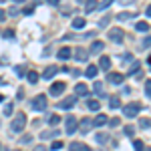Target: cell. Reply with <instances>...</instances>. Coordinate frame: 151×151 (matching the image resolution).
<instances>
[{
  "mask_svg": "<svg viewBox=\"0 0 151 151\" xmlns=\"http://www.w3.org/2000/svg\"><path fill=\"white\" fill-rule=\"evenodd\" d=\"M133 147H135V151H143V149H145V145H143V141H141V139L133 141Z\"/></svg>",
  "mask_w": 151,
  "mask_h": 151,
  "instance_id": "28",
  "label": "cell"
},
{
  "mask_svg": "<svg viewBox=\"0 0 151 151\" xmlns=\"http://www.w3.org/2000/svg\"><path fill=\"white\" fill-rule=\"evenodd\" d=\"M4 36H6V38H12V36H14V32H12V30H6V32H4Z\"/></svg>",
  "mask_w": 151,
  "mask_h": 151,
  "instance_id": "44",
  "label": "cell"
},
{
  "mask_svg": "<svg viewBox=\"0 0 151 151\" xmlns=\"http://www.w3.org/2000/svg\"><path fill=\"white\" fill-rule=\"evenodd\" d=\"M70 50H73V48H69V47H63V48H60V50L57 52V57L60 58V60H67V58H70V57H73V52H70Z\"/></svg>",
  "mask_w": 151,
  "mask_h": 151,
  "instance_id": "9",
  "label": "cell"
},
{
  "mask_svg": "<svg viewBox=\"0 0 151 151\" xmlns=\"http://www.w3.org/2000/svg\"><path fill=\"white\" fill-rule=\"evenodd\" d=\"M107 123H109V119H107L105 115H97L93 119V127H103V125H107Z\"/></svg>",
  "mask_w": 151,
  "mask_h": 151,
  "instance_id": "13",
  "label": "cell"
},
{
  "mask_svg": "<svg viewBox=\"0 0 151 151\" xmlns=\"http://www.w3.org/2000/svg\"><path fill=\"white\" fill-rule=\"evenodd\" d=\"M57 67H48V69H45V73H42V77H45V79H52V77H55V75H57Z\"/></svg>",
  "mask_w": 151,
  "mask_h": 151,
  "instance_id": "17",
  "label": "cell"
},
{
  "mask_svg": "<svg viewBox=\"0 0 151 151\" xmlns=\"http://www.w3.org/2000/svg\"><path fill=\"white\" fill-rule=\"evenodd\" d=\"M97 69L109 70V69H111V58H109V57H101V60H99V67H97Z\"/></svg>",
  "mask_w": 151,
  "mask_h": 151,
  "instance_id": "15",
  "label": "cell"
},
{
  "mask_svg": "<svg viewBox=\"0 0 151 151\" xmlns=\"http://www.w3.org/2000/svg\"><path fill=\"white\" fill-rule=\"evenodd\" d=\"M4 113L10 115V113H12V105H6V107H4Z\"/></svg>",
  "mask_w": 151,
  "mask_h": 151,
  "instance_id": "40",
  "label": "cell"
},
{
  "mask_svg": "<svg viewBox=\"0 0 151 151\" xmlns=\"http://www.w3.org/2000/svg\"><path fill=\"white\" fill-rule=\"evenodd\" d=\"M0 85H4V83H2V77H0Z\"/></svg>",
  "mask_w": 151,
  "mask_h": 151,
  "instance_id": "49",
  "label": "cell"
},
{
  "mask_svg": "<svg viewBox=\"0 0 151 151\" xmlns=\"http://www.w3.org/2000/svg\"><path fill=\"white\" fill-rule=\"evenodd\" d=\"M95 139L99 141V143H105V141L109 139V135H107V133H97V137H95Z\"/></svg>",
  "mask_w": 151,
  "mask_h": 151,
  "instance_id": "32",
  "label": "cell"
},
{
  "mask_svg": "<svg viewBox=\"0 0 151 151\" xmlns=\"http://www.w3.org/2000/svg\"><path fill=\"white\" fill-rule=\"evenodd\" d=\"M93 91L97 95H99V97H105V91H103V83H97L95 81V87H93Z\"/></svg>",
  "mask_w": 151,
  "mask_h": 151,
  "instance_id": "21",
  "label": "cell"
},
{
  "mask_svg": "<svg viewBox=\"0 0 151 151\" xmlns=\"http://www.w3.org/2000/svg\"><path fill=\"white\" fill-rule=\"evenodd\" d=\"M26 79H28V83H30V85H35V83L38 81V75H36L35 70H30V73L26 75Z\"/></svg>",
  "mask_w": 151,
  "mask_h": 151,
  "instance_id": "24",
  "label": "cell"
},
{
  "mask_svg": "<svg viewBox=\"0 0 151 151\" xmlns=\"http://www.w3.org/2000/svg\"><path fill=\"white\" fill-rule=\"evenodd\" d=\"M16 75H18V77H22V75H24V67L18 65V67H16Z\"/></svg>",
  "mask_w": 151,
  "mask_h": 151,
  "instance_id": "38",
  "label": "cell"
},
{
  "mask_svg": "<svg viewBox=\"0 0 151 151\" xmlns=\"http://www.w3.org/2000/svg\"><path fill=\"white\" fill-rule=\"evenodd\" d=\"M85 10H87V12L97 10V2H95V0H89V2H87V6H85Z\"/></svg>",
  "mask_w": 151,
  "mask_h": 151,
  "instance_id": "25",
  "label": "cell"
},
{
  "mask_svg": "<svg viewBox=\"0 0 151 151\" xmlns=\"http://www.w3.org/2000/svg\"><path fill=\"white\" fill-rule=\"evenodd\" d=\"M133 16H135V12H121V14H117V20H129Z\"/></svg>",
  "mask_w": 151,
  "mask_h": 151,
  "instance_id": "22",
  "label": "cell"
},
{
  "mask_svg": "<svg viewBox=\"0 0 151 151\" xmlns=\"http://www.w3.org/2000/svg\"><path fill=\"white\" fill-rule=\"evenodd\" d=\"M109 107H111V109H119V107H121V99H119V97H111V99H109Z\"/></svg>",
  "mask_w": 151,
  "mask_h": 151,
  "instance_id": "18",
  "label": "cell"
},
{
  "mask_svg": "<svg viewBox=\"0 0 151 151\" xmlns=\"http://www.w3.org/2000/svg\"><path fill=\"white\" fill-rule=\"evenodd\" d=\"M109 4H111V0H103L101 4H97V10H99V8H107Z\"/></svg>",
  "mask_w": 151,
  "mask_h": 151,
  "instance_id": "36",
  "label": "cell"
},
{
  "mask_svg": "<svg viewBox=\"0 0 151 151\" xmlns=\"http://www.w3.org/2000/svg\"><path fill=\"white\" fill-rule=\"evenodd\" d=\"M69 151H91L85 143H79V141H73L69 145Z\"/></svg>",
  "mask_w": 151,
  "mask_h": 151,
  "instance_id": "10",
  "label": "cell"
},
{
  "mask_svg": "<svg viewBox=\"0 0 151 151\" xmlns=\"http://www.w3.org/2000/svg\"><path fill=\"white\" fill-rule=\"evenodd\" d=\"M65 89H67V85H65V83H55V85L50 87V95H60Z\"/></svg>",
  "mask_w": 151,
  "mask_h": 151,
  "instance_id": "12",
  "label": "cell"
},
{
  "mask_svg": "<svg viewBox=\"0 0 151 151\" xmlns=\"http://www.w3.org/2000/svg\"><path fill=\"white\" fill-rule=\"evenodd\" d=\"M145 97H147V99H151V81H149V79L145 81Z\"/></svg>",
  "mask_w": 151,
  "mask_h": 151,
  "instance_id": "29",
  "label": "cell"
},
{
  "mask_svg": "<svg viewBox=\"0 0 151 151\" xmlns=\"http://www.w3.org/2000/svg\"><path fill=\"white\" fill-rule=\"evenodd\" d=\"M32 141V135H24L22 137V143H30Z\"/></svg>",
  "mask_w": 151,
  "mask_h": 151,
  "instance_id": "39",
  "label": "cell"
},
{
  "mask_svg": "<svg viewBox=\"0 0 151 151\" xmlns=\"http://www.w3.org/2000/svg\"><path fill=\"white\" fill-rule=\"evenodd\" d=\"M75 93L79 95V97H87V95H89V89H87L83 83H77V87H75Z\"/></svg>",
  "mask_w": 151,
  "mask_h": 151,
  "instance_id": "14",
  "label": "cell"
},
{
  "mask_svg": "<svg viewBox=\"0 0 151 151\" xmlns=\"http://www.w3.org/2000/svg\"><path fill=\"white\" fill-rule=\"evenodd\" d=\"M32 151H47V147H45V145H38V147H35Z\"/></svg>",
  "mask_w": 151,
  "mask_h": 151,
  "instance_id": "45",
  "label": "cell"
},
{
  "mask_svg": "<svg viewBox=\"0 0 151 151\" xmlns=\"http://www.w3.org/2000/svg\"><path fill=\"white\" fill-rule=\"evenodd\" d=\"M32 10H35V8H32V6H24V14H30V12H32Z\"/></svg>",
  "mask_w": 151,
  "mask_h": 151,
  "instance_id": "41",
  "label": "cell"
},
{
  "mask_svg": "<svg viewBox=\"0 0 151 151\" xmlns=\"http://www.w3.org/2000/svg\"><path fill=\"white\" fill-rule=\"evenodd\" d=\"M30 107L35 111H45L47 109V95H36L35 99L30 101Z\"/></svg>",
  "mask_w": 151,
  "mask_h": 151,
  "instance_id": "2",
  "label": "cell"
},
{
  "mask_svg": "<svg viewBox=\"0 0 151 151\" xmlns=\"http://www.w3.org/2000/svg\"><path fill=\"white\" fill-rule=\"evenodd\" d=\"M42 139H50V137H58V131H42L40 133Z\"/></svg>",
  "mask_w": 151,
  "mask_h": 151,
  "instance_id": "23",
  "label": "cell"
},
{
  "mask_svg": "<svg viewBox=\"0 0 151 151\" xmlns=\"http://www.w3.org/2000/svg\"><path fill=\"white\" fill-rule=\"evenodd\" d=\"M123 133H125L127 137H133V135H135V127H125V131H123Z\"/></svg>",
  "mask_w": 151,
  "mask_h": 151,
  "instance_id": "35",
  "label": "cell"
},
{
  "mask_svg": "<svg viewBox=\"0 0 151 151\" xmlns=\"http://www.w3.org/2000/svg\"><path fill=\"white\" fill-rule=\"evenodd\" d=\"M97 73H99V69H97V67H89V69L85 70V75H87V77H89V79H95V77H97Z\"/></svg>",
  "mask_w": 151,
  "mask_h": 151,
  "instance_id": "19",
  "label": "cell"
},
{
  "mask_svg": "<svg viewBox=\"0 0 151 151\" xmlns=\"http://www.w3.org/2000/svg\"><path fill=\"white\" fill-rule=\"evenodd\" d=\"M77 125H79V121H77V117H75V115H69L67 119H65V131H67L69 135L77 133Z\"/></svg>",
  "mask_w": 151,
  "mask_h": 151,
  "instance_id": "3",
  "label": "cell"
},
{
  "mask_svg": "<svg viewBox=\"0 0 151 151\" xmlns=\"http://www.w3.org/2000/svg\"><path fill=\"white\" fill-rule=\"evenodd\" d=\"M139 127H141V129H149V119H147V117L139 121Z\"/></svg>",
  "mask_w": 151,
  "mask_h": 151,
  "instance_id": "34",
  "label": "cell"
},
{
  "mask_svg": "<svg viewBox=\"0 0 151 151\" xmlns=\"http://www.w3.org/2000/svg\"><path fill=\"white\" fill-rule=\"evenodd\" d=\"M91 129H93V119H89V117L81 119V123L77 125V131H81V133H89Z\"/></svg>",
  "mask_w": 151,
  "mask_h": 151,
  "instance_id": "6",
  "label": "cell"
},
{
  "mask_svg": "<svg viewBox=\"0 0 151 151\" xmlns=\"http://www.w3.org/2000/svg\"><path fill=\"white\" fill-rule=\"evenodd\" d=\"M10 14H12V16H16V14H18V8H16V6H12V8H10Z\"/></svg>",
  "mask_w": 151,
  "mask_h": 151,
  "instance_id": "43",
  "label": "cell"
},
{
  "mask_svg": "<svg viewBox=\"0 0 151 151\" xmlns=\"http://www.w3.org/2000/svg\"><path fill=\"white\" fill-rule=\"evenodd\" d=\"M123 81H125V75H121V73H109L107 75V83H111V85H121Z\"/></svg>",
  "mask_w": 151,
  "mask_h": 151,
  "instance_id": "7",
  "label": "cell"
},
{
  "mask_svg": "<svg viewBox=\"0 0 151 151\" xmlns=\"http://www.w3.org/2000/svg\"><path fill=\"white\" fill-rule=\"evenodd\" d=\"M48 123H50V125H58V123H60V115H50Z\"/></svg>",
  "mask_w": 151,
  "mask_h": 151,
  "instance_id": "31",
  "label": "cell"
},
{
  "mask_svg": "<svg viewBox=\"0 0 151 151\" xmlns=\"http://www.w3.org/2000/svg\"><path fill=\"white\" fill-rule=\"evenodd\" d=\"M119 125V119H111V127H117Z\"/></svg>",
  "mask_w": 151,
  "mask_h": 151,
  "instance_id": "47",
  "label": "cell"
},
{
  "mask_svg": "<svg viewBox=\"0 0 151 151\" xmlns=\"http://www.w3.org/2000/svg\"><path fill=\"white\" fill-rule=\"evenodd\" d=\"M109 38H111L113 42H123L125 32H123L121 28H111V30H109Z\"/></svg>",
  "mask_w": 151,
  "mask_h": 151,
  "instance_id": "5",
  "label": "cell"
},
{
  "mask_svg": "<svg viewBox=\"0 0 151 151\" xmlns=\"http://www.w3.org/2000/svg\"><path fill=\"white\" fill-rule=\"evenodd\" d=\"M75 58L81 60V63H85V60L89 58V50H85V48H77V50H75Z\"/></svg>",
  "mask_w": 151,
  "mask_h": 151,
  "instance_id": "11",
  "label": "cell"
},
{
  "mask_svg": "<svg viewBox=\"0 0 151 151\" xmlns=\"http://www.w3.org/2000/svg\"><path fill=\"white\" fill-rule=\"evenodd\" d=\"M85 26V18H75L73 20V28H83Z\"/></svg>",
  "mask_w": 151,
  "mask_h": 151,
  "instance_id": "27",
  "label": "cell"
},
{
  "mask_svg": "<svg viewBox=\"0 0 151 151\" xmlns=\"http://www.w3.org/2000/svg\"><path fill=\"white\" fill-rule=\"evenodd\" d=\"M103 48H105V45L101 42V40H93V45H91V52H95V55H97V52H101Z\"/></svg>",
  "mask_w": 151,
  "mask_h": 151,
  "instance_id": "16",
  "label": "cell"
},
{
  "mask_svg": "<svg viewBox=\"0 0 151 151\" xmlns=\"http://www.w3.org/2000/svg\"><path fill=\"white\" fill-rule=\"evenodd\" d=\"M2 20H6V12L0 8V22H2Z\"/></svg>",
  "mask_w": 151,
  "mask_h": 151,
  "instance_id": "42",
  "label": "cell"
},
{
  "mask_svg": "<svg viewBox=\"0 0 151 151\" xmlns=\"http://www.w3.org/2000/svg\"><path fill=\"white\" fill-rule=\"evenodd\" d=\"M63 147H65V145H63L60 141H52V145H50L48 149H52V151H58V149H63Z\"/></svg>",
  "mask_w": 151,
  "mask_h": 151,
  "instance_id": "30",
  "label": "cell"
},
{
  "mask_svg": "<svg viewBox=\"0 0 151 151\" xmlns=\"http://www.w3.org/2000/svg\"><path fill=\"white\" fill-rule=\"evenodd\" d=\"M75 103H77V99H75V97H67L65 101H60V103H58V109H70V107H75Z\"/></svg>",
  "mask_w": 151,
  "mask_h": 151,
  "instance_id": "8",
  "label": "cell"
},
{
  "mask_svg": "<svg viewBox=\"0 0 151 151\" xmlns=\"http://www.w3.org/2000/svg\"><path fill=\"white\" fill-rule=\"evenodd\" d=\"M137 30H139V32H149V24L147 22H137Z\"/></svg>",
  "mask_w": 151,
  "mask_h": 151,
  "instance_id": "26",
  "label": "cell"
},
{
  "mask_svg": "<svg viewBox=\"0 0 151 151\" xmlns=\"http://www.w3.org/2000/svg\"><path fill=\"white\" fill-rule=\"evenodd\" d=\"M2 101H4V97H2V95H0V103H2Z\"/></svg>",
  "mask_w": 151,
  "mask_h": 151,
  "instance_id": "48",
  "label": "cell"
},
{
  "mask_svg": "<svg viewBox=\"0 0 151 151\" xmlns=\"http://www.w3.org/2000/svg\"><path fill=\"white\" fill-rule=\"evenodd\" d=\"M143 47L149 48V36H145V40H143Z\"/></svg>",
  "mask_w": 151,
  "mask_h": 151,
  "instance_id": "46",
  "label": "cell"
},
{
  "mask_svg": "<svg viewBox=\"0 0 151 151\" xmlns=\"http://www.w3.org/2000/svg\"><path fill=\"white\" fill-rule=\"evenodd\" d=\"M24 127H26V115L24 113H16L10 123V129L14 133H20V131H24Z\"/></svg>",
  "mask_w": 151,
  "mask_h": 151,
  "instance_id": "1",
  "label": "cell"
},
{
  "mask_svg": "<svg viewBox=\"0 0 151 151\" xmlns=\"http://www.w3.org/2000/svg\"><path fill=\"white\" fill-rule=\"evenodd\" d=\"M99 107H101L99 101H89V109H91V111H99Z\"/></svg>",
  "mask_w": 151,
  "mask_h": 151,
  "instance_id": "33",
  "label": "cell"
},
{
  "mask_svg": "<svg viewBox=\"0 0 151 151\" xmlns=\"http://www.w3.org/2000/svg\"><path fill=\"white\" fill-rule=\"evenodd\" d=\"M139 67H141V63L133 60V63H131V67H129V70H127V75H135V73L139 70Z\"/></svg>",
  "mask_w": 151,
  "mask_h": 151,
  "instance_id": "20",
  "label": "cell"
},
{
  "mask_svg": "<svg viewBox=\"0 0 151 151\" xmlns=\"http://www.w3.org/2000/svg\"><path fill=\"white\" fill-rule=\"evenodd\" d=\"M139 111H141V105L139 103H129L123 107V113L129 117V119H133V117H137L139 115Z\"/></svg>",
  "mask_w": 151,
  "mask_h": 151,
  "instance_id": "4",
  "label": "cell"
},
{
  "mask_svg": "<svg viewBox=\"0 0 151 151\" xmlns=\"http://www.w3.org/2000/svg\"><path fill=\"white\" fill-rule=\"evenodd\" d=\"M107 24H109V16H105V18L99 20V26H107Z\"/></svg>",
  "mask_w": 151,
  "mask_h": 151,
  "instance_id": "37",
  "label": "cell"
}]
</instances>
